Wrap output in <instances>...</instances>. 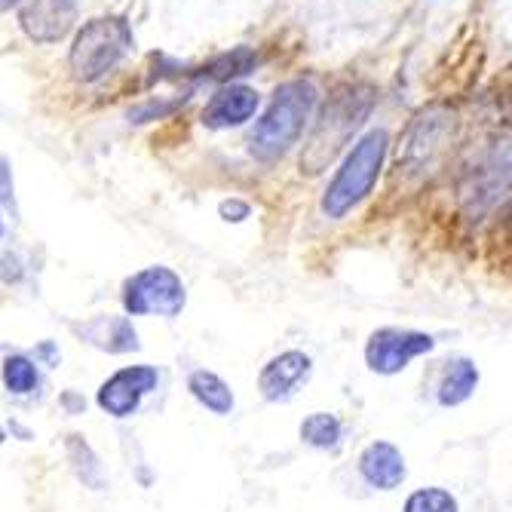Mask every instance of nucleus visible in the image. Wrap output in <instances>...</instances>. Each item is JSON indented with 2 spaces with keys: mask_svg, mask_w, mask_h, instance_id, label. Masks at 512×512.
Here are the masks:
<instances>
[{
  "mask_svg": "<svg viewBox=\"0 0 512 512\" xmlns=\"http://www.w3.org/2000/svg\"><path fill=\"white\" fill-rule=\"evenodd\" d=\"M506 181H509V160H506V154H503V160H500V154H494L491 163L476 169L473 184L470 188H463V197L473 200V212H482L488 203L503 197Z\"/></svg>",
  "mask_w": 512,
  "mask_h": 512,
  "instance_id": "nucleus-14",
  "label": "nucleus"
},
{
  "mask_svg": "<svg viewBox=\"0 0 512 512\" xmlns=\"http://www.w3.org/2000/svg\"><path fill=\"white\" fill-rule=\"evenodd\" d=\"M0 237H4V218H0Z\"/></svg>",
  "mask_w": 512,
  "mask_h": 512,
  "instance_id": "nucleus-28",
  "label": "nucleus"
},
{
  "mask_svg": "<svg viewBox=\"0 0 512 512\" xmlns=\"http://www.w3.org/2000/svg\"><path fill=\"white\" fill-rule=\"evenodd\" d=\"M132 28L120 16H102L83 25L71 46V71L77 80L92 83L105 77L129 50H132Z\"/></svg>",
  "mask_w": 512,
  "mask_h": 512,
  "instance_id": "nucleus-4",
  "label": "nucleus"
},
{
  "mask_svg": "<svg viewBox=\"0 0 512 512\" xmlns=\"http://www.w3.org/2000/svg\"><path fill=\"white\" fill-rule=\"evenodd\" d=\"M74 332L105 353H132L138 350V332L129 322V316H96L89 322L74 325Z\"/></svg>",
  "mask_w": 512,
  "mask_h": 512,
  "instance_id": "nucleus-12",
  "label": "nucleus"
},
{
  "mask_svg": "<svg viewBox=\"0 0 512 512\" xmlns=\"http://www.w3.org/2000/svg\"><path fill=\"white\" fill-rule=\"evenodd\" d=\"M0 203L16 215V194H13V166L7 157H0Z\"/></svg>",
  "mask_w": 512,
  "mask_h": 512,
  "instance_id": "nucleus-22",
  "label": "nucleus"
},
{
  "mask_svg": "<svg viewBox=\"0 0 512 512\" xmlns=\"http://www.w3.org/2000/svg\"><path fill=\"white\" fill-rule=\"evenodd\" d=\"M221 215H224L227 221H243V218H249V206L240 203V200H224V203H221Z\"/></svg>",
  "mask_w": 512,
  "mask_h": 512,
  "instance_id": "nucleus-24",
  "label": "nucleus"
},
{
  "mask_svg": "<svg viewBox=\"0 0 512 512\" xmlns=\"http://www.w3.org/2000/svg\"><path fill=\"white\" fill-rule=\"evenodd\" d=\"M34 359H43L46 365H59V350H56V344H53V341H43V344H37V350H34Z\"/></svg>",
  "mask_w": 512,
  "mask_h": 512,
  "instance_id": "nucleus-25",
  "label": "nucleus"
},
{
  "mask_svg": "<svg viewBox=\"0 0 512 512\" xmlns=\"http://www.w3.org/2000/svg\"><path fill=\"white\" fill-rule=\"evenodd\" d=\"M313 362L301 350H286L273 356L258 375V390L267 402H289L298 387L310 378Z\"/></svg>",
  "mask_w": 512,
  "mask_h": 512,
  "instance_id": "nucleus-9",
  "label": "nucleus"
},
{
  "mask_svg": "<svg viewBox=\"0 0 512 512\" xmlns=\"http://www.w3.org/2000/svg\"><path fill=\"white\" fill-rule=\"evenodd\" d=\"M301 439L310 448L319 451H335L341 445V421L329 411H313L310 417H304L301 424Z\"/></svg>",
  "mask_w": 512,
  "mask_h": 512,
  "instance_id": "nucleus-17",
  "label": "nucleus"
},
{
  "mask_svg": "<svg viewBox=\"0 0 512 512\" xmlns=\"http://www.w3.org/2000/svg\"><path fill=\"white\" fill-rule=\"evenodd\" d=\"M160 375L154 365H129L120 368L102 384L99 390V408L114 414V417H129L142 405V396L157 390Z\"/></svg>",
  "mask_w": 512,
  "mask_h": 512,
  "instance_id": "nucleus-7",
  "label": "nucleus"
},
{
  "mask_svg": "<svg viewBox=\"0 0 512 512\" xmlns=\"http://www.w3.org/2000/svg\"><path fill=\"white\" fill-rule=\"evenodd\" d=\"M316 105V86L310 80H289L276 89L267 114L252 129V154L258 160L283 157L307 126Z\"/></svg>",
  "mask_w": 512,
  "mask_h": 512,
  "instance_id": "nucleus-2",
  "label": "nucleus"
},
{
  "mask_svg": "<svg viewBox=\"0 0 512 512\" xmlns=\"http://www.w3.org/2000/svg\"><path fill=\"white\" fill-rule=\"evenodd\" d=\"M258 65V56L252 50H246V46H237L234 53H224L218 56L209 68H203L200 77L206 80H218V83H230L234 77H243V74H252Z\"/></svg>",
  "mask_w": 512,
  "mask_h": 512,
  "instance_id": "nucleus-18",
  "label": "nucleus"
},
{
  "mask_svg": "<svg viewBox=\"0 0 512 512\" xmlns=\"http://www.w3.org/2000/svg\"><path fill=\"white\" fill-rule=\"evenodd\" d=\"M371 102H375V96H371V89L365 86H347L335 92L332 102L322 108V117L316 120V129L304 148L301 169L307 175H319L322 169L332 166V160L350 142V135L371 114Z\"/></svg>",
  "mask_w": 512,
  "mask_h": 512,
  "instance_id": "nucleus-1",
  "label": "nucleus"
},
{
  "mask_svg": "<svg viewBox=\"0 0 512 512\" xmlns=\"http://www.w3.org/2000/svg\"><path fill=\"white\" fill-rule=\"evenodd\" d=\"M0 442H4V430H0Z\"/></svg>",
  "mask_w": 512,
  "mask_h": 512,
  "instance_id": "nucleus-29",
  "label": "nucleus"
},
{
  "mask_svg": "<svg viewBox=\"0 0 512 512\" xmlns=\"http://www.w3.org/2000/svg\"><path fill=\"white\" fill-rule=\"evenodd\" d=\"M188 304V292H184L181 276L163 264L145 267L135 276L126 279L123 286V307L129 316H178Z\"/></svg>",
  "mask_w": 512,
  "mask_h": 512,
  "instance_id": "nucleus-5",
  "label": "nucleus"
},
{
  "mask_svg": "<svg viewBox=\"0 0 512 512\" xmlns=\"http://www.w3.org/2000/svg\"><path fill=\"white\" fill-rule=\"evenodd\" d=\"M68 457L74 463L77 476L83 479V485H89L92 491L105 488V470H102V463H99L96 451H92L80 436H68Z\"/></svg>",
  "mask_w": 512,
  "mask_h": 512,
  "instance_id": "nucleus-19",
  "label": "nucleus"
},
{
  "mask_svg": "<svg viewBox=\"0 0 512 512\" xmlns=\"http://www.w3.org/2000/svg\"><path fill=\"white\" fill-rule=\"evenodd\" d=\"M16 4H22V0H0V10H10V7H16Z\"/></svg>",
  "mask_w": 512,
  "mask_h": 512,
  "instance_id": "nucleus-27",
  "label": "nucleus"
},
{
  "mask_svg": "<svg viewBox=\"0 0 512 512\" xmlns=\"http://www.w3.org/2000/svg\"><path fill=\"white\" fill-rule=\"evenodd\" d=\"M62 405H65V408H71V411H83V408H86V402H83V399H77L74 393H65V396H62Z\"/></svg>",
  "mask_w": 512,
  "mask_h": 512,
  "instance_id": "nucleus-26",
  "label": "nucleus"
},
{
  "mask_svg": "<svg viewBox=\"0 0 512 512\" xmlns=\"http://www.w3.org/2000/svg\"><path fill=\"white\" fill-rule=\"evenodd\" d=\"M359 473L362 479L378 488V491H393L405 482L408 467L405 457L393 442H371L362 454H359Z\"/></svg>",
  "mask_w": 512,
  "mask_h": 512,
  "instance_id": "nucleus-11",
  "label": "nucleus"
},
{
  "mask_svg": "<svg viewBox=\"0 0 512 512\" xmlns=\"http://www.w3.org/2000/svg\"><path fill=\"white\" fill-rule=\"evenodd\" d=\"M0 378H4V387L16 396H25L37 387V365L34 359L16 353V356H7L4 359V371H0Z\"/></svg>",
  "mask_w": 512,
  "mask_h": 512,
  "instance_id": "nucleus-20",
  "label": "nucleus"
},
{
  "mask_svg": "<svg viewBox=\"0 0 512 512\" xmlns=\"http://www.w3.org/2000/svg\"><path fill=\"white\" fill-rule=\"evenodd\" d=\"M445 132H448V120L445 114L439 111H430L421 117V123H417L408 135L405 142V154H399V169H424L433 163L436 151L442 148L445 142Z\"/></svg>",
  "mask_w": 512,
  "mask_h": 512,
  "instance_id": "nucleus-13",
  "label": "nucleus"
},
{
  "mask_svg": "<svg viewBox=\"0 0 512 512\" xmlns=\"http://www.w3.org/2000/svg\"><path fill=\"white\" fill-rule=\"evenodd\" d=\"M479 387V368L473 359H454L445 371V378L439 384V402L445 408H454L460 402H467L473 390Z\"/></svg>",
  "mask_w": 512,
  "mask_h": 512,
  "instance_id": "nucleus-15",
  "label": "nucleus"
},
{
  "mask_svg": "<svg viewBox=\"0 0 512 512\" xmlns=\"http://www.w3.org/2000/svg\"><path fill=\"white\" fill-rule=\"evenodd\" d=\"M402 512H457V500L445 488H421L405 500Z\"/></svg>",
  "mask_w": 512,
  "mask_h": 512,
  "instance_id": "nucleus-21",
  "label": "nucleus"
},
{
  "mask_svg": "<svg viewBox=\"0 0 512 512\" xmlns=\"http://www.w3.org/2000/svg\"><path fill=\"white\" fill-rule=\"evenodd\" d=\"M390 148V135L387 129H371L365 132L359 142L353 145V151L347 154L344 166L338 169V175L332 178L329 191L322 197V212L329 218H344L353 206H359L384 169V157Z\"/></svg>",
  "mask_w": 512,
  "mask_h": 512,
  "instance_id": "nucleus-3",
  "label": "nucleus"
},
{
  "mask_svg": "<svg viewBox=\"0 0 512 512\" xmlns=\"http://www.w3.org/2000/svg\"><path fill=\"white\" fill-rule=\"evenodd\" d=\"M19 22L34 43H59L77 22V4L74 0H28Z\"/></svg>",
  "mask_w": 512,
  "mask_h": 512,
  "instance_id": "nucleus-8",
  "label": "nucleus"
},
{
  "mask_svg": "<svg viewBox=\"0 0 512 512\" xmlns=\"http://www.w3.org/2000/svg\"><path fill=\"white\" fill-rule=\"evenodd\" d=\"M436 347V341L424 332L411 329H378L365 344V362L378 375H399V371Z\"/></svg>",
  "mask_w": 512,
  "mask_h": 512,
  "instance_id": "nucleus-6",
  "label": "nucleus"
},
{
  "mask_svg": "<svg viewBox=\"0 0 512 512\" xmlns=\"http://www.w3.org/2000/svg\"><path fill=\"white\" fill-rule=\"evenodd\" d=\"M188 390L200 405H206L218 417L234 411V393H230V387L215 375V371H206V368L194 371L191 381H188Z\"/></svg>",
  "mask_w": 512,
  "mask_h": 512,
  "instance_id": "nucleus-16",
  "label": "nucleus"
},
{
  "mask_svg": "<svg viewBox=\"0 0 512 512\" xmlns=\"http://www.w3.org/2000/svg\"><path fill=\"white\" fill-rule=\"evenodd\" d=\"M255 111H258V92L240 83H227L206 105L203 123L209 129H230V126H243Z\"/></svg>",
  "mask_w": 512,
  "mask_h": 512,
  "instance_id": "nucleus-10",
  "label": "nucleus"
},
{
  "mask_svg": "<svg viewBox=\"0 0 512 512\" xmlns=\"http://www.w3.org/2000/svg\"><path fill=\"white\" fill-rule=\"evenodd\" d=\"M22 258L16 252H7V255H0V279H4L7 286H16L19 279H22Z\"/></svg>",
  "mask_w": 512,
  "mask_h": 512,
  "instance_id": "nucleus-23",
  "label": "nucleus"
}]
</instances>
